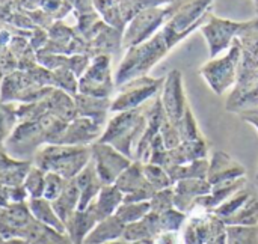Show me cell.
I'll return each instance as SVG.
<instances>
[{
  "label": "cell",
  "mask_w": 258,
  "mask_h": 244,
  "mask_svg": "<svg viewBox=\"0 0 258 244\" xmlns=\"http://www.w3.org/2000/svg\"><path fill=\"white\" fill-rule=\"evenodd\" d=\"M9 199L11 204H23L29 201V195L23 186H14L9 187Z\"/></svg>",
  "instance_id": "obj_56"
},
{
  "label": "cell",
  "mask_w": 258,
  "mask_h": 244,
  "mask_svg": "<svg viewBox=\"0 0 258 244\" xmlns=\"http://www.w3.org/2000/svg\"><path fill=\"white\" fill-rule=\"evenodd\" d=\"M130 244H156V243H154V238H144V240L130 241Z\"/></svg>",
  "instance_id": "obj_60"
},
{
  "label": "cell",
  "mask_w": 258,
  "mask_h": 244,
  "mask_svg": "<svg viewBox=\"0 0 258 244\" xmlns=\"http://www.w3.org/2000/svg\"><path fill=\"white\" fill-rule=\"evenodd\" d=\"M258 107V78L248 83H237L228 94L225 109L231 113L240 115L242 112Z\"/></svg>",
  "instance_id": "obj_21"
},
{
  "label": "cell",
  "mask_w": 258,
  "mask_h": 244,
  "mask_svg": "<svg viewBox=\"0 0 258 244\" xmlns=\"http://www.w3.org/2000/svg\"><path fill=\"white\" fill-rule=\"evenodd\" d=\"M73 6V14L77 18H83L97 12L94 6V0H67Z\"/></svg>",
  "instance_id": "obj_51"
},
{
  "label": "cell",
  "mask_w": 258,
  "mask_h": 244,
  "mask_svg": "<svg viewBox=\"0 0 258 244\" xmlns=\"http://www.w3.org/2000/svg\"><path fill=\"white\" fill-rule=\"evenodd\" d=\"M156 244H183L181 232H160L156 238Z\"/></svg>",
  "instance_id": "obj_55"
},
{
  "label": "cell",
  "mask_w": 258,
  "mask_h": 244,
  "mask_svg": "<svg viewBox=\"0 0 258 244\" xmlns=\"http://www.w3.org/2000/svg\"><path fill=\"white\" fill-rule=\"evenodd\" d=\"M11 205V199H9V187L2 186L0 184V210L6 208Z\"/></svg>",
  "instance_id": "obj_59"
},
{
  "label": "cell",
  "mask_w": 258,
  "mask_h": 244,
  "mask_svg": "<svg viewBox=\"0 0 258 244\" xmlns=\"http://www.w3.org/2000/svg\"><path fill=\"white\" fill-rule=\"evenodd\" d=\"M47 41H48V32H47V30H44V29H41V27L33 29V33H32L29 42H30V47H32L35 51L42 50V48L45 47Z\"/></svg>",
  "instance_id": "obj_53"
},
{
  "label": "cell",
  "mask_w": 258,
  "mask_h": 244,
  "mask_svg": "<svg viewBox=\"0 0 258 244\" xmlns=\"http://www.w3.org/2000/svg\"><path fill=\"white\" fill-rule=\"evenodd\" d=\"M213 0H178L177 9L160 29L168 45L177 47L209 20Z\"/></svg>",
  "instance_id": "obj_5"
},
{
  "label": "cell",
  "mask_w": 258,
  "mask_h": 244,
  "mask_svg": "<svg viewBox=\"0 0 258 244\" xmlns=\"http://www.w3.org/2000/svg\"><path fill=\"white\" fill-rule=\"evenodd\" d=\"M92 160L91 146L73 145H44L33 155V165L41 171L53 172L65 178L74 180Z\"/></svg>",
  "instance_id": "obj_4"
},
{
  "label": "cell",
  "mask_w": 258,
  "mask_h": 244,
  "mask_svg": "<svg viewBox=\"0 0 258 244\" xmlns=\"http://www.w3.org/2000/svg\"><path fill=\"white\" fill-rule=\"evenodd\" d=\"M94 6L104 23L122 32L125 30L127 23L121 14V0H94Z\"/></svg>",
  "instance_id": "obj_36"
},
{
  "label": "cell",
  "mask_w": 258,
  "mask_h": 244,
  "mask_svg": "<svg viewBox=\"0 0 258 244\" xmlns=\"http://www.w3.org/2000/svg\"><path fill=\"white\" fill-rule=\"evenodd\" d=\"M44 186H45V172L33 165L30 168V171L27 172L24 183H23V187L26 189L29 199L42 198L44 196Z\"/></svg>",
  "instance_id": "obj_43"
},
{
  "label": "cell",
  "mask_w": 258,
  "mask_h": 244,
  "mask_svg": "<svg viewBox=\"0 0 258 244\" xmlns=\"http://www.w3.org/2000/svg\"><path fill=\"white\" fill-rule=\"evenodd\" d=\"M45 100L48 104L50 115H54L56 118H59L65 122H71L79 116L76 103H74V97H71L70 94L63 92L57 88H53L51 92L45 97Z\"/></svg>",
  "instance_id": "obj_30"
},
{
  "label": "cell",
  "mask_w": 258,
  "mask_h": 244,
  "mask_svg": "<svg viewBox=\"0 0 258 244\" xmlns=\"http://www.w3.org/2000/svg\"><path fill=\"white\" fill-rule=\"evenodd\" d=\"M98 222L100 219L94 211L92 205H89L86 210H77L65 222L67 235L73 244H85L86 237L92 232V229L97 226Z\"/></svg>",
  "instance_id": "obj_20"
},
{
  "label": "cell",
  "mask_w": 258,
  "mask_h": 244,
  "mask_svg": "<svg viewBox=\"0 0 258 244\" xmlns=\"http://www.w3.org/2000/svg\"><path fill=\"white\" fill-rule=\"evenodd\" d=\"M124 229L125 225L116 216H110L97 223L92 232L86 237L85 244H106L119 240L124 235Z\"/></svg>",
  "instance_id": "obj_29"
},
{
  "label": "cell",
  "mask_w": 258,
  "mask_h": 244,
  "mask_svg": "<svg viewBox=\"0 0 258 244\" xmlns=\"http://www.w3.org/2000/svg\"><path fill=\"white\" fill-rule=\"evenodd\" d=\"M33 166L32 160H17L8 155L5 146L0 148V184L6 187L23 186L24 178L30 168Z\"/></svg>",
  "instance_id": "obj_22"
},
{
  "label": "cell",
  "mask_w": 258,
  "mask_h": 244,
  "mask_svg": "<svg viewBox=\"0 0 258 244\" xmlns=\"http://www.w3.org/2000/svg\"><path fill=\"white\" fill-rule=\"evenodd\" d=\"M171 50L172 48L168 45L162 30H159L148 41L125 50L115 72L116 89L133 78L148 75V72L163 57H166Z\"/></svg>",
  "instance_id": "obj_3"
},
{
  "label": "cell",
  "mask_w": 258,
  "mask_h": 244,
  "mask_svg": "<svg viewBox=\"0 0 258 244\" xmlns=\"http://www.w3.org/2000/svg\"><path fill=\"white\" fill-rule=\"evenodd\" d=\"M178 130H180V136H181V142H187V140H200V139H204L200 127H198V122L192 113V109L190 106L187 107L186 113H184V118L181 119L180 125H178Z\"/></svg>",
  "instance_id": "obj_46"
},
{
  "label": "cell",
  "mask_w": 258,
  "mask_h": 244,
  "mask_svg": "<svg viewBox=\"0 0 258 244\" xmlns=\"http://www.w3.org/2000/svg\"><path fill=\"white\" fill-rule=\"evenodd\" d=\"M177 5L178 0H174L166 6L147 9L138 14L133 20H130L122 35V50L125 51L153 38L172 17L177 9Z\"/></svg>",
  "instance_id": "obj_7"
},
{
  "label": "cell",
  "mask_w": 258,
  "mask_h": 244,
  "mask_svg": "<svg viewBox=\"0 0 258 244\" xmlns=\"http://www.w3.org/2000/svg\"><path fill=\"white\" fill-rule=\"evenodd\" d=\"M77 115L82 118H89L95 121L100 125L107 124V116L110 113L112 107V98H97V97H89L83 94H77L74 97Z\"/></svg>",
  "instance_id": "obj_24"
},
{
  "label": "cell",
  "mask_w": 258,
  "mask_h": 244,
  "mask_svg": "<svg viewBox=\"0 0 258 244\" xmlns=\"http://www.w3.org/2000/svg\"><path fill=\"white\" fill-rule=\"evenodd\" d=\"M5 244H24V241L18 240V238H14V240H6Z\"/></svg>",
  "instance_id": "obj_62"
},
{
  "label": "cell",
  "mask_w": 258,
  "mask_h": 244,
  "mask_svg": "<svg viewBox=\"0 0 258 244\" xmlns=\"http://www.w3.org/2000/svg\"><path fill=\"white\" fill-rule=\"evenodd\" d=\"M174 0H121V14L125 23L133 20L138 14L159 6H166Z\"/></svg>",
  "instance_id": "obj_40"
},
{
  "label": "cell",
  "mask_w": 258,
  "mask_h": 244,
  "mask_svg": "<svg viewBox=\"0 0 258 244\" xmlns=\"http://www.w3.org/2000/svg\"><path fill=\"white\" fill-rule=\"evenodd\" d=\"M174 189V207L187 216L192 213L198 198L206 196L212 192V184L203 178L183 180L172 186Z\"/></svg>",
  "instance_id": "obj_17"
},
{
  "label": "cell",
  "mask_w": 258,
  "mask_h": 244,
  "mask_svg": "<svg viewBox=\"0 0 258 244\" xmlns=\"http://www.w3.org/2000/svg\"><path fill=\"white\" fill-rule=\"evenodd\" d=\"M24 12L30 17V20L33 21V24H35L36 27H41V29H44V30H48V29L53 26V23H54V20H53L48 14H45L42 9L24 11Z\"/></svg>",
  "instance_id": "obj_52"
},
{
  "label": "cell",
  "mask_w": 258,
  "mask_h": 244,
  "mask_svg": "<svg viewBox=\"0 0 258 244\" xmlns=\"http://www.w3.org/2000/svg\"><path fill=\"white\" fill-rule=\"evenodd\" d=\"M68 122L45 115L38 121H20L3 143L8 155L17 160H33L35 152L44 145H57Z\"/></svg>",
  "instance_id": "obj_1"
},
{
  "label": "cell",
  "mask_w": 258,
  "mask_h": 244,
  "mask_svg": "<svg viewBox=\"0 0 258 244\" xmlns=\"http://www.w3.org/2000/svg\"><path fill=\"white\" fill-rule=\"evenodd\" d=\"M189 216L175 207L160 213L159 214V225H160V232H181Z\"/></svg>",
  "instance_id": "obj_42"
},
{
  "label": "cell",
  "mask_w": 258,
  "mask_h": 244,
  "mask_svg": "<svg viewBox=\"0 0 258 244\" xmlns=\"http://www.w3.org/2000/svg\"><path fill=\"white\" fill-rule=\"evenodd\" d=\"M246 177V169L230 154L224 151H213L209 158V174L207 181L212 186L236 181Z\"/></svg>",
  "instance_id": "obj_16"
},
{
  "label": "cell",
  "mask_w": 258,
  "mask_h": 244,
  "mask_svg": "<svg viewBox=\"0 0 258 244\" xmlns=\"http://www.w3.org/2000/svg\"><path fill=\"white\" fill-rule=\"evenodd\" d=\"M240 60L242 47L239 39H236L224 56L206 62L200 68V75L206 80V83L216 95H224L237 85Z\"/></svg>",
  "instance_id": "obj_6"
},
{
  "label": "cell",
  "mask_w": 258,
  "mask_h": 244,
  "mask_svg": "<svg viewBox=\"0 0 258 244\" xmlns=\"http://www.w3.org/2000/svg\"><path fill=\"white\" fill-rule=\"evenodd\" d=\"M89 56L86 54H74V56H65V54H53V53H44V51H36V60L39 65L44 68L54 71L59 68H67L76 74L77 78L83 75L86 68L91 63Z\"/></svg>",
  "instance_id": "obj_19"
},
{
  "label": "cell",
  "mask_w": 258,
  "mask_h": 244,
  "mask_svg": "<svg viewBox=\"0 0 258 244\" xmlns=\"http://www.w3.org/2000/svg\"><path fill=\"white\" fill-rule=\"evenodd\" d=\"M106 244H130V241H127V240H124V238H119V240L109 241V243H106Z\"/></svg>",
  "instance_id": "obj_61"
},
{
  "label": "cell",
  "mask_w": 258,
  "mask_h": 244,
  "mask_svg": "<svg viewBox=\"0 0 258 244\" xmlns=\"http://www.w3.org/2000/svg\"><path fill=\"white\" fill-rule=\"evenodd\" d=\"M166 172L169 174L172 184L183 181V180H194V178H203L207 180V174H209V158H203V160H195L186 165H177V166H171L166 169Z\"/></svg>",
  "instance_id": "obj_35"
},
{
  "label": "cell",
  "mask_w": 258,
  "mask_h": 244,
  "mask_svg": "<svg viewBox=\"0 0 258 244\" xmlns=\"http://www.w3.org/2000/svg\"><path fill=\"white\" fill-rule=\"evenodd\" d=\"M150 101L138 109L113 113V116L107 121L98 142L112 145L119 152L133 160L136 145L141 140L148 124Z\"/></svg>",
  "instance_id": "obj_2"
},
{
  "label": "cell",
  "mask_w": 258,
  "mask_h": 244,
  "mask_svg": "<svg viewBox=\"0 0 258 244\" xmlns=\"http://www.w3.org/2000/svg\"><path fill=\"white\" fill-rule=\"evenodd\" d=\"M243 26H245V21L221 18L215 15L213 12H210L209 20L200 29V32L203 33L209 45L210 57L215 59L221 53L228 51L233 42L239 38V33L242 32Z\"/></svg>",
  "instance_id": "obj_10"
},
{
  "label": "cell",
  "mask_w": 258,
  "mask_h": 244,
  "mask_svg": "<svg viewBox=\"0 0 258 244\" xmlns=\"http://www.w3.org/2000/svg\"><path fill=\"white\" fill-rule=\"evenodd\" d=\"M144 174L147 181L159 192L163 189H169L172 187V180L169 177V174L166 172L165 168L153 165V163H144Z\"/></svg>",
  "instance_id": "obj_44"
},
{
  "label": "cell",
  "mask_w": 258,
  "mask_h": 244,
  "mask_svg": "<svg viewBox=\"0 0 258 244\" xmlns=\"http://www.w3.org/2000/svg\"><path fill=\"white\" fill-rule=\"evenodd\" d=\"M159 234H160L159 214L150 211L142 220L127 225L122 238L127 241H136L144 238H156Z\"/></svg>",
  "instance_id": "obj_33"
},
{
  "label": "cell",
  "mask_w": 258,
  "mask_h": 244,
  "mask_svg": "<svg viewBox=\"0 0 258 244\" xmlns=\"http://www.w3.org/2000/svg\"><path fill=\"white\" fill-rule=\"evenodd\" d=\"M203 158H209V145L206 137L200 140L181 142L177 148L168 149L165 169L177 165H186L195 160H203Z\"/></svg>",
  "instance_id": "obj_23"
},
{
  "label": "cell",
  "mask_w": 258,
  "mask_h": 244,
  "mask_svg": "<svg viewBox=\"0 0 258 244\" xmlns=\"http://www.w3.org/2000/svg\"><path fill=\"white\" fill-rule=\"evenodd\" d=\"M47 32H48V41L45 47L39 51L65 54V56H74V54L89 56V45L77 33L74 26H68L65 21H54Z\"/></svg>",
  "instance_id": "obj_12"
},
{
  "label": "cell",
  "mask_w": 258,
  "mask_h": 244,
  "mask_svg": "<svg viewBox=\"0 0 258 244\" xmlns=\"http://www.w3.org/2000/svg\"><path fill=\"white\" fill-rule=\"evenodd\" d=\"M115 186L125 195H132V193H136L139 190H144V189H148V187H153L147 178H145V174H144V163L141 161H133L121 175L119 178L116 180ZM154 189V187H153Z\"/></svg>",
  "instance_id": "obj_31"
},
{
  "label": "cell",
  "mask_w": 258,
  "mask_h": 244,
  "mask_svg": "<svg viewBox=\"0 0 258 244\" xmlns=\"http://www.w3.org/2000/svg\"><path fill=\"white\" fill-rule=\"evenodd\" d=\"M92 161L103 186L115 184L119 175L135 161L109 143L95 142L91 145Z\"/></svg>",
  "instance_id": "obj_11"
},
{
  "label": "cell",
  "mask_w": 258,
  "mask_h": 244,
  "mask_svg": "<svg viewBox=\"0 0 258 244\" xmlns=\"http://www.w3.org/2000/svg\"><path fill=\"white\" fill-rule=\"evenodd\" d=\"M227 226H258V193L254 192L252 196L245 202V205L228 220Z\"/></svg>",
  "instance_id": "obj_37"
},
{
  "label": "cell",
  "mask_w": 258,
  "mask_h": 244,
  "mask_svg": "<svg viewBox=\"0 0 258 244\" xmlns=\"http://www.w3.org/2000/svg\"><path fill=\"white\" fill-rule=\"evenodd\" d=\"M67 183L68 181L65 178H62L60 175L53 174V172H47L45 174V186H44V196L42 198H45L50 202L56 201L60 196V193L63 192Z\"/></svg>",
  "instance_id": "obj_48"
},
{
  "label": "cell",
  "mask_w": 258,
  "mask_h": 244,
  "mask_svg": "<svg viewBox=\"0 0 258 244\" xmlns=\"http://www.w3.org/2000/svg\"><path fill=\"white\" fill-rule=\"evenodd\" d=\"M124 204V193L115 186H103L97 199L91 204L94 211L97 213L98 219H107L110 216H115L118 208Z\"/></svg>",
  "instance_id": "obj_28"
},
{
  "label": "cell",
  "mask_w": 258,
  "mask_h": 244,
  "mask_svg": "<svg viewBox=\"0 0 258 244\" xmlns=\"http://www.w3.org/2000/svg\"><path fill=\"white\" fill-rule=\"evenodd\" d=\"M245 122L251 124L255 130L258 131V107L257 109H251V110H246V112H242L239 115ZM257 180H258V171H257Z\"/></svg>",
  "instance_id": "obj_58"
},
{
  "label": "cell",
  "mask_w": 258,
  "mask_h": 244,
  "mask_svg": "<svg viewBox=\"0 0 258 244\" xmlns=\"http://www.w3.org/2000/svg\"><path fill=\"white\" fill-rule=\"evenodd\" d=\"M160 137L163 140V145L166 149H174L181 143L180 130L177 125H174L169 119H166L160 128Z\"/></svg>",
  "instance_id": "obj_50"
},
{
  "label": "cell",
  "mask_w": 258,
  "mask_h": 244,
  "mask_svg": "<svg viewBox=\"0 0 258 244\" xmlns=\"http://www.w3.org/2000/svg\"><path fill=\"white\" fill-rule=\"evenodd\" d=\"M181 235H183V244H206L203 241V238L198 235L195 226L192 225V222L189 219L181 231Z\"/></svg>",
  "instance_id": "obj_54"
},
{
  "label": "cell",
  "mask_w": 258,
  "mask_h": 244,
  "mask_svg": "<svg viewBox=\"0 0 258 244\" xmlns=\"http://www.w3.org/2000/svg\"><path fill=\"white\" fill-rule=\"evenodd\" d=\"M5 241H6V240H5V238H3V237L0 235V244H5Z\"/></svg>",
  "instance_id": "obj_63"
},
{
  "label": "cell",
  "mask_w": 258,
  "mask_h": 244,
  "mask_svg": "<svg viewBox=\"0 0 258 244\" xmlns=\"http://www.w3.org/2000/svg\"><path fill=\"white\" fill-rule=\"evenodd\" d=\"M79 190H80V202H79V210H86L98 196L103 183L100 181L97 171H95V165L91 160L86 168L74 178Z\"/></svg>",
  "instance_id": "obj_27"
},
{
  "label": "cell",
  "mask_w": 258,
  "mask_h": 244,
  "mask_svg": "<svg viewBox=\"0 0 258 244\" xmlns=\"http://www.w3.org/2000/svg\"><path fill=\"white\" fill-rule=\"evenodd\" d=\"M41 0H15V11H36L39 9Z\"/></svg>",
  "instance_id": "obj_57"
},
{
  "label": "cell",
  "mask_w": 258,
  "mask_h": 244,
  "mask_svg": "<svg viewBox=\"0 0 258 244\" xmlns=\"http://www.w3.org/2000/svg\"><path fill=\"white\" fill-rule=\"evenodd\" d=\"M104 131V125L97 124L89 118L77 116L74 121L68 122L57 145H73V146H91L98 142Z\"/></svg>",
  "instance_id": "obj_15"
},
{
  "label": "cell",
  "mask_w": 258,
  "mask_h": 244,
  "mask_svg": "<svg viewBox=\"0 0 258 244\" xmlns=\"http://www.w3.org/2000/svg\"><path fill=\"white\" fill-rule=\"evenodd\" d=\"M17 106V103L0 101V145L6 142V139L11 136V133L18 124Z\"/></svg>",
  "instance_id": "obj_41"
},
{
  "label": "cell",
  "mask_w": 258,
  "mask_h": 244,
  "mask_svg": "<svg viewBox=\"0 0 258 244\" xmlns=\"http://www.w3.org/2000/svg\"><path fill=\"white\" fill-rule=\"evenodd\" d=\"M27 207L33 216L35 220H38L39 223L50 226L62 234H67L65 231V225L63 222L59 219V216L56 214L53 204L50 201H47L45 198H36V199H29L27 201Z\"/></svg>",
  "instance_id": "obj_32"
},
{
  "label": "cell",
  "mask_w": 258,
  "mask_h": 244,
  "mask_svg": "<svg viewBox=\"0 0 258 244\" xmlns=\"http://www.w3.org/2000/svg\"><path fill=\"white\" fill-rule=\"evenodd\" d=\"M79 202H80V190H79L76 181L71 180L67 183L60 196L56 201H53L51 204H53L56 214L65 225V222L79 210Z\"/></svg>",
  "instance_id": "obj_34"
},
{
  "label": "cell",
  "mask_w": 258,
  "mask_h": 244,
  "mask_svg": "<svg viewBox=\"0 0 258 244\" xmlns=\"http://www.w3.org/2000/svg\"><path fill=\"white\" fill-rule=\"evenodd\" d=\"M116 89L115 75L112 74V56L100 54L91 59L89 66L79 78V94L97 97V98H112Z\"/></svg>",
  "instance_id": "obj_9"
},
{
  "label": "cell",
  "mask_w": 258,
  "mask_h": 244,
  "mask_svg": "<svg viewBox=\"0 0 258 244\" xmlns=\"http://www.w3.org/2000/svg\"><path fill=\"white\" fill-rule=\"evenodd\" d=\"M227 244H258V226H227Z\"/></svg>",
  "instance_id": "obj_45"
},
{
  "label": "cell",
  "mask_w": 258,
  "mask_h": 244,
  "mask_svg": "<svg viewBox=\"0 0 258 244\" xmlns=\"http://www.w3.org/2000/svg\"><path fill=\"white\" fill-rule=\"evenodd\" d=\"M33 219L27 202L11 204L0 210V235L5 240H14L20 237V232Z\"/></svg>",
  "instance_id": "obj_18"
},
{
  "label": "cell",
  "mask_w": 258,
  "mask_h": 244,
  "mask_svg": "<svg viewBox=\"0 0 258 244\" xmlns=\"http://www.w3.org/2000/svg\"><path fill=\"white\" fill-rule=\"evenodd\" d=\"M151 204V211L153 213H165L171 208H174V189H163L154 193V196L150 201Z\"/></svg>",
  "instance_id": "obj_49"
},
{
  "label": "cell",
  "mask_w": 258,
  "mask_h": 244,
  "mask_svg": "<svg viewBox=\"0 0 258 244\" xmlns=\"http://www.w3.org/2000/svg\"><path fill=\"white\" fill-rule=\"evenodd\" d=\"M239 42L242 47V60L239 66L237 83H248L258 78V9L257 15L245 21L242 32L239 33Z\"/></svg>",
  "instance_id": "obj_14"
},
{
  "label": "cell",
  "mask_w": 258,
  "mask_h": 244,
  "mask_svg": "<svg viewBox=\"0 0 258 244\" xmlns=\"http://www.w3.org/2000/svg\"><path fill=\"white\" fill-rule=\"evenodd\" d=\"M160 100L168 119L178 127L189 107L184 83H183V74L180 69H172L165 75Z\"/></svg>",
  "instance_id": "obj_13"
},
{
  "label": "cell",
  "mask_w": 258,
  "mask_h": 244,
  "mask_svg": "<svg viewBox=\"0 0 258 244\" xmlns=\"http://www.w3.org/2000/svg\"><path fill=\"white\" fill-rule=\"evenodd\" d=\"M122 35L124 32L115 29L109 24L103 27V30L88 42L89 45V57H95L100 54H116L124 51L122 50Z\"/></svg>",
  "instance_id": "obj_26"
},
{
  "label": "cell",
  "mask_w": 258,
  "mask_h": 244,
  "mask_svg": "<svg viewBox=\"0 0 258 244\" xmlns=\"http://www.w3.org/2000/svg\"><path fill=\"white\" fill-rule=\"evenodd\" d=\"M18 240L24 244H73L67 234H62L50 226L32 219L30 223L20 232Z\"/></svg>",
  "instance_id": "obj_25"
},
{
  "label": "cell",
  "mask_w": 258,
  "mask_h": 244,
  "mask_svg": "<svg viewBox=\"0 0 258 244\" xmlns=\"http://www.w3.org/2000/svg\"><path fill=\"white\" fill-rule=\"evenodd\" d=\"M255 190H252L251 187H245V189H242L240 192H237L236 195H233L230 199H227L224 204H221L215 211H213V214H216L221 220H224V223H225V220H228L230 217H233L243 205H245V202L252 196V193H254Z\"/></svg>",
  "instance_id": "obj_38"
},
{
  "label": "cell",
  "mask_w": 258,
  "mask_h": 244,
  "mask_svg": "<svg viewBox=\"0 0 258 244\" xmlns=\"http://www.w3.org/2000/svg\"><path fill=\"white\" fill-rule=\"evenodd\" d=\"M39 9L48 14L54 21H63L73 12V6L67 0H41Z\"/></svg>",
  "instance_id": "obj_47"
},
{
  "label": "cell",
  "mask_w": 258,
  "mask_h": 244,
  "mask_svg": "<svg viewBox=\"0 0 258 244\" xmlns=\"http://www.w3.org/2000/svg\"><path fill=\"white\" fill-rule=\"evenodd\" d=\"M165 77H151L142 75L133 78L118 88L116 95L112 97L110 113H119L138 109L153 100L162 92Z\"/></svg>",
  "instance_id": "obj_8"
},
{
  "label": "cell",
  "mask_w": 258,
  "mask_h": 244,
  "mask_svg": "<svg viewBox=\"0 0 258 244\" xmlns=\"http://www.w3.org/2000/svg\"><path fill=\"white\" fill-rule=\"evenodd\" d=\"M150 211H151L150 201H147V202H124L118 208L115 216L127 226L130 223L142 220Z\"/></svg>",
  "instance_id": "obj_39"
}]
</instances>
